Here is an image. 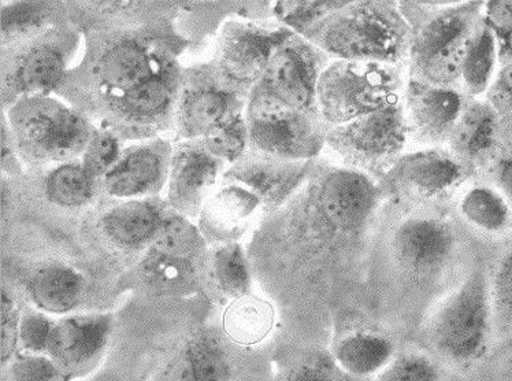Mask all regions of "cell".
<instances>
[{"label": "cell", "instance_id": "cell-1", "mask_svg": "<svg viewBox=\"0 0 512 381\" xmlns=\"http://www.w3.org/2000/svg\"><path fill=\"white\" fill-rule=\"evenodd\" d=\"M313 31L317 44L340 61L393 65L410 43L406 21L388 3H350Z\"/></svg>", "mask_w": 512, "mask_h": 381}, {"label": "cell", "instance_id": "cell-2", "mask_svg": "<svg viewBox=\"0 0 512 381\" xmlns=\"http://www.w3.org/2000/svg\"><path fill=\"white\" fill-rule=\"evenodd\" d=\"M489 279L476 269L450 295L433 317L430 342L455 362H473L488 349L493 332Z\"/></svg>", "mask_w": 512, "mask_h": 381}, {"label": "cell", "instance_id": "cell-3", "mask_svg": "<svg viewBox=\"0 0 512 381\" xmlns=\"http://www.w3.org/2000/svg\"><path fill=\"white\" fill-rule=\"evenodd\" d=\"M399 77L391 65L339 61L319 76L317 102L330 124H347L398 102Z\"/></svg>", "mask_w": 512, "mask_h": 381}, {"label": "cell", "instance_id": "cell-4", "mask_svg": "<svg viewBox=\"0 0 512 381\" xmlns=\"http://www.w3.org/2000/svg\"><path fill=\"white\" fill-rule=\"evenodd\" d=\"M478 3L444 11L430 21L413 43L414 65L419 75L437 87L454 83L474 36Z\"/></svg>", "mask_w": 512, "mask_h": 381}, {"label": "cell", "instance_id": "cell-5", "mask_svg": "<svg viewBox=\"0 0 512 381\" xmlns=\"http://www.w3.org/2000/svg\"><path fill=\"white\" fill-rule=\"evenodd\" d=\"M247 128L256 149L272 157L306 159L321 149V135L309 118L262 87L252 95Z\"/></svg>", "mask_w": 512, "mask_h": 381}, {"label": "cell", "instance_id": "cell-6", "mask_svg": "<svg viewBox=\"0 0 512 381\" xmlns=\"http://www.w3.org/2000/svg\"><path fill=\"white\" fill-rule=\"evenodd\" d=\"M22 146L42 159L73 158L88 146L87 122L69 109L50 101H32L14 116Z\"/></svg>", "mask_w": 512, "mask_h": 381}, {"label": "cell", "instance_id": "cell-7", "mask_svg": "<svg viewBox=\"0 0 512 381\" xmlns=\"http://www.w3.org/2000/svg\"><path fill=\"white\" fill-rule=\"evenodd\" d=\"M407 120L398 102L339 125L328 143L340 157L363 166H376L398 155L406 144Z\"/></svg>", "mask_w": 512, "mask_h": 381}, {"label": "cell", "instance_id": "cell-8", "mask_svg": "<svg viewBox=\"0 0 512 381\" xmlns=\"http://www.w3.org/2000/svg\"><path fill=\"white\" fill-rule=\"evenodd\" d=\"M462 177L458 159L444 151L425 150L400 158L389 170L385 183L399 198L426 202L445 194Z\"/></svg>", "mask_w": 512, "mask_h": 381}, {"label": "cell", "instance_id": "cell-9", "mask_svg": "<svg viewBox=\"0 0 512 381\" xmlns=\"http://www.w3.org/2000/svg\"><path fill=\"white\" fill-rule=\"evenodd\" d=\"M377 192L369 177L352 169H336L322 180L318 209L330 228L340 233L361 229L376 206Z\"/></svg>", "mask_w": 512, "mask_h": 381}, {"label": "cell", "instance_id": "cell-10", "mask_svg": "<svg viewBox=\"0 0 512 381\" xmlns=\"http://www.w3.org/2000/svg\"><path fill=\"white\" fill-rule=\"evenodd\" d=\"M111 331L107 316H73L55 323L47 354L61 373L87 371L105 351Z\"/></svg>", "mask_w": 512, "mask_h": 381}, {"label": "cell", "instance_id": "cell-11", "mask_svg": "<svg viewBox=\"0 0 512 381\" xmlns=\"http://www.w3.org/2000/svg\"><path fill=\"white\" fill-rule=\"evenodd\" d=\"M452 229L436 218L404 221L393 236V250L404 268L426 275L440 269L454 251Z\"/></svg>", "mask_w": 512, "mask_h": 381}, {"label": "cell", "instance_id": "cell-12", "mask_svg": "<svg viewBox=\"0 0 512 381\" xmlns=\"http://www.w3.org/2000/svg\"><path fill=\"white\" fill-rule=\"evenodd\" d=\"M291 38L288 29L241 27L229 36L221 55V69L229 80L250 84L265 75L278 48Z\"/></svg>", "mask_w": 512, "mask_h": 381}, {"label": "cell", "instance_id": "cell-13", "mask_svg": "<svg viewBox=\"0 0 512 381\" xmlns=\"http://www.w3.org/2000/svg\"><path fill=\"white\" fill-rule=\"evenodd\" d=\"M319 76L314 59L304 48H278L262 77V88L293 109L306 112L317 101Z\"/></svg>", "mask_w": 512, "mask_h": 381}, {"label": "cell", "instance_id": "cell-14", "mask_svg": "<svg viewBox=\"0 0 512 381\" xmlns=\"http://www.w3.org/2000/svg\"><path fill=\"white\" fill-rule=\"evenodd\" d=\"M406 120L419 138L429 143L451 139L463 113L462 96L450 88L411 83L407 91Z\"/></svg>", "mask_w": 512, "mask_h": 381}, {"label": "cell", "instance_id": "cell-15", "mask_svg": "<svg viewBox=\"0 0 512 381\" xmlns=\"http://www.w3.org/2000/svg\"><path fill=\"white\" fill-rule=\"evenodd\" d=\"M309 162L304 159H285L263 155L240 162L230 176L261 198L263 205L274 207L306 176Z\"/></svg>", "mask_w": 512, "mask_h": 381}, {"label": "cell", "instance_id": "cell-16", "mask_svg": "<svg viewBox=\"0 0 512 381\" xmlns=\"http://www.w3.org/2000/svg\"><path fill=\"white\" fill-rule=\"evenodd\" d=\"M261 198L244 186H228L210 196L202 209L200 227L204 238L233 243L246 231L259 207Z\"/></svg>", "mask_w": 512, "mask_h": 381}, {"label": "cell", "instance_id": "cell-17", "mask_svg": "<svg viewBox=\"0 0 512 381\" xmlns=\"http://www.w3.org/2000/svg\"><path fill=\"white\" fill-rule=\"evenodd\" d=\"M218 176L213 155L196 149H183L173 158L169 198L176 209L194 213L206 205Z\"/></svg>", "mask_w": 512, "mask_h": 381}, {"label": "cell", "instance_id": "cell-18", "mask_svg": "<svg viewBox=\"0 0 512 381\" xmlns=\"http://www.w3.org/2000/svg\"><path fill=\"white\" fill-rule=\"evenodd\" d=\"M161 72L146 48L136 43H121L100 59V84L111 95L121 98Z\"/></svg>", "mask_w": 512, "mask_h": 381}, {"label": "cell", "instance_id": "cell-19", "mask_svg": "<svg viewBox=\"0 0 512 381\" xmlns=\"http://www.w3.org/2000/svg\"><path fill=\"white\" fill-rule=\"evenodd\" d=\"M395 344L373 332H352L335 344L333 360L354 379L378 376L395 358Z\"/></svg>", "mask_w": 512, "mask_h": 381}, {"label": "cell", "instance_id": "cell-20", "mask_svg": "<svg viewBox=\"0 0 512 381\" xmlns=\"http://www.w3.org/2000/svg\"><path fill=\"white\" fill-rule=\"evenodd\" d=\"M28 287L33 303L40 310L51 314H66L79 305L85 284L77 270L55 264L37 270Z\"/></svg>", "mask_w": 512, "mask_h": 381}, {"label": "cell", "instance_id": "cell-21", "mask_svg": "<svg viewBox=\"0 0 512 381\" xmlns=\"http://www.w3.org/2000/svg\"><path fill=\"white\" fill-rule=\"evenodd\" d=\"M162 224L158 210L147 202L122 203L103 217L106 235L125 247H139L154 242Z\"/></svg>", "mask_w": 512, "mask_h": 381}, {"label": "cell", "instance_id": "cell-22", "mask_svg": "<svg viewBox=\"0 0 512 381\" xmlns=\"http://www.w3.org/2000/svg\"><path fill=\"white\" fill-rule=\"evenodd\" d=\"M274 320L276 316L269 302L247 294L230 302L222 325L226 336L233 342L241 346H254L269 336Z\"/></svg>", "mask_w": 512, "mask_h": 381}, {"label": "cell", "instance_id": "cell-23", "mask_svg": "<svg viewBox=\"0 0 512 381\" xmlns=\"http://www.w3.org/2000/svg\"><path fill=\"white\" fill-rule=\"evenodd\" d=\"M162 175L161 155L143 147L125 155L106 175L105 188L117 198H131L151 190Z\"/></svg>", "mask_w": 512, "mask_h": 381}, {"label": "cell", "instance_id": "cell-24", "mask_svg": "<svg viewBox=\"0 0 512 381\" xmlns=\"http://www.w3.org/2000/svg\"><path fill=\"white\" fill-rule=\"evenodd\" d=\"M496 120L497 113L488 103L463 110L450 139L456 153L470 159L488 153L496 140Z\"/></svg>", "mask_w": 512, "mask_h": 381}, {"label": "cell", "instance_id": "cell-25", "mask_svg": "<svg viewBox=\"0 0 512 381\" xmlns=\"http://www.w3.org/2000/svg\"><path fill=\"white\" fill-rule=\"evenodd\" d=\"M460 213L474 228L491 235L507 231L512 221L506 196L486 186H476L466 192L460 202Z\"/></svg>", "mask_w": 512, "mask_h": 381}, {"label": "cell", "instance_id": "cell-26", "mask_svg": "<svg viewBox=\"0 0 512 381\" xmlns=\"http://www.w3.org/2000/svg\"><path fill=\"white\" fill-rule=\"evenodd\" d=\"M499 61V44L495 33L484 25L474 36L460 72L471 95H486L497 75L496 66Z\"/></svg>", "mask_w": 512, "mask_h": 381}, {"label": "cell", "instance_id": "cell-27", "mask_svg": "<svg viewBox=\"0 0 512 381\" xmlns=\"http://www.w3.org/2000/svg\"><path fill=\"white\" fill-rule=\"evenodd\" d=\"M228 107L229 96L225 92L213 88L192 92L185 99L180 112V124L184 135H209L224 122Z\"/></svg>", "mask_w": 512, "mask_h": 381}, {"label": "cell", "instance_id": "cell-28", "mask_svg": "<svg viewBox=\"0 0 512 381\" xmlns=\"http://www.w3.org/2000/svg\"><path fill=\"white\" fill-rule=\"evenodd\" d=\"M62 73L63 59L57 50L47 46L35 48L18 66V87L31 98H40L53 90Z\"/></svg>", "mask_w": 512, "mask_h": 381}, {"label": "cell", "instance_id": "cell-29", "mask_svg": "<svg viewBox=\"0 0 512 381\" xmlns=\"http://www.w3.org/2000/svg\"><path fill=\"white\" fill-rule=\"evenodd\" d=\"M215 283L222 294L232 299L250 294L251 273L243 249L236 243L221 246L213 255Z\"/></svg>", "mask_w": 512, "mask_h": 381}, {"label": "cell", "instance_id": "cell-30", "mask_svg": "<svg viewBox=\"0 0 512 381\" xmlns=\"http://www.w3.org/2000/svg\"><path fill=\"white\" fill-rule=\"evenodd\" d=\"M195 381H230V362L220 340L202 335L185 350Z\"/></svg>", "mask_w": 512, "mask_h": 381}, {"label": "cell", "instance_id": "cell-31", "mask_svg": "<svg viewBox=\"0 0 512 381\" xmlns=\"http://www.w3.org/2000/svg\"><path fill=\"white\" fill-rule=\"evenodd\" d=\"M46 191L59 206H83L92 196V177L83 165H63L48 177Z\"/></svg>", "mask_w": 512, "mask_h": 381}, {"label": "cell", "instance_id": "cell-32", "mask_svg": "<svg viewBox=\"0 0 512 381\" xmlns=\"http://www.w3.org/2000/svg\"><path fill=\"white\" fill-rule=\"evenodd\" d=\"M202 236L191 224L180 218L163 221L161 231L151 244V253L191 262L202 249Z\"/></svg>", "mask_w": 512, "mask_h": 381}, {"label": "cell", "instance_id": "cell-33", "mask_svg": "<svg viewBox=\"0 0 512 381\" xmlns=\"http://www.w3.org/2000/svg\"><path fill=\"white\" fill-rule=\"evenodd\" d=\"M172 88L162 72L128 94L121 96V106L126 113L136 117H152L161 114L169 106Z\"/></svg>", "mask_w": 512, "mask_h": 381}, {"label": "cell", "instance_id": "cell-34", "mask_svg": "<svg viewBox=\"0 0 512 381\" xmlns=\"http://www.w3.org/2000/svg\"><path fill=\"white\" fill-rule=\"evenodd\" d=\"M489 294L493 314V327L499 334L512 331V250L497 262L492 279L489 280Z\"/></svg>", "mask_w": 512, "mask_h": 381}, {"label": "cell", "instance_id": "cell-35", "mask_svg": "<svg viewBox=\"0 0 512 381\" xmlns=\"http://www.w3.org/2000/svg\"><path fill=\"white\" fill-rule=\"evenodd\" d=\"M348 5L350 2H277L274 13L288 27L306 32Z\"/></svg>", "mask_w": 512, "mask_h": 381}, {"label": "cell", "instance_id": "cell-36", "mask_svg": "<svg viewBox=\"0 0 512 381\" xmlns=\"http://www.w3.org/2000/svg\"><path fill=\"white\" fill-rule=\"evenodd\" d=\"M248 128L240 117L224 121L206 136V149L213 157L236 161L246 150Z\"/></svg>", "mask_w": 512, "mask_h": 381}, {"label": "cell", "instance_id": "cell-37", "mask_svg": "<svg viewBox=\"0 0 512 381\" xmlns=\"http://www.w3.org/2000/svg\"><path fill=\"white\" fill-rule=\"evenodd\" d=\"M377 381H440V371L425 355L407 353L395 355Z\"/></svg>", "mask_w": 512, "mask_h": 381}, {"label": "cell", "instance_id": "cell-38", "mask_svg": "<svg viewBox=\"0 0 512 381\" xmlns=\"http://www.w3.org/2000/svg\"><path fill=\"white\" fill-rule=\"evenodd\" d=\"M285 381H354L336 364L333 357L314 354L289 369Z\"/></svg>", "mask_w": 512, "mask_h": 381}, {"label": "cell", "instance_id": "cell-39", "mask_svg": "<svg viewBox=\"0 0 512 381\" xmlns=\"http://www.w3.org/2000/svg\"><path fill=\"white\" fill-rule=\"evenodd\" d=\"M54 321L44 313L27 312L21 317L20 344L27 353L47 354L53 335Z\"/></svg>", "mask_w": 512, "mask_h": 381}, {"label": "cell", "instance_id": "cell-40", "mask_svg": "<svg viewBox=\"0 0 512 381\" xmlns=\"http://www.w3.org/2000/svg\"><path fill=\"white\" fill-rule=\"evenodd\" d=\"M117 140L110 135H98L89 140L84 151L83 166L91 177L107 175L114 168L117 161Z\"/></svg>", "mask_w": 512, "mask_h": 381}, {"label": "cell", "instance_id": "cell-41", "mask_svg": "<svg viewBox=\"0 0 512 381\" xmlns=\"http://www.w3.org/2000/svg\"><path fill=\"white\" fill-rule=\"evenodd\" d=\"M14 381H54L61 371L48 355L27 353L11 365Z\"/></svg>", "mask_w": 512, "mask_h": 381}, {"label": "cell", "instance_id": "cell-42", "mask_svg": "<svg viewBox=\"0 0 512 381\" xmlns=\"http://www.w3.org/2000/svg\"><path fill=\"white\" fill-rule=\"evenodd\" d=\"M20 323L13 299L3 291L2 295V361L6 364L13 358L20 344Z\"/></svg>", "mask_w": 512, "mask_h": 381}, {"label": "cell", "instance_id": "cell-43", "mask_svg": "<svg viewBox=\"0 0 512 381\" xmlns=\"http://www.w3.org/2000/svg\"><path fill=\"white\" fill-rule=\"evenodd\" d=\"M486 98L497 114L512 112V61L497 72Z\"/></svg>", "mask_w": 512, "mask_h": 381}, {"label": "cell", "instance_id": "cell-44", "mask_svg": "<svg viewBox=\"0 0 512 381\" xmlns=\"http://www.w3.org/2000/svg\"><path fill=\"white\" fill-rule=\"evenodd\" d=\"M484 7V25L491 29L495 36L502 35L512 28V0L488 2Z\"/></svg>", "mask_w": 512, "mask_h": 381}, {"label": "cell", "instance_id": "cell-45", "mask_svg": "<svg viewBox=\"0 0 512 381\" xmlns=\"http://www.w3.org/2000/svg\"><path fill=\"white\" fill-rule=\"evenodd\" d=\"M165 381H195L185 351L170 364Z\"/></svg>", "mask_w": 512, "mask_h": 381}, {"label": "cell", "instance_id": "cell-46", "mask_svg": "<svg viewBox=\"0 0 512 381\" xmlns=\"http://www.w3.org/2000/svg\"><path fill=\"white\" fill-rule=\"evenodd\" d=\"M497 183L507 201L512 202V157L503 159L497 168Z\"/></svg>", "mask_w": 512, "mask_h": 381}, {"label": "cell", "instance_id": "cell-47", "mask_svg": "<svg viewBox=\"0 0 512 381\" xmlns=\"http://www.w3.org/2000/svg\"><path fill=\"white\" fill-rule=\"evenodd\" d=\"M496 39L497 44H499L500 61L508 64L512 61V28L502 33V35L496 36Z\"/></svg>", "mask_w": 512, "mask_h": 381}]
</instances>
